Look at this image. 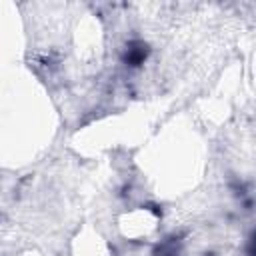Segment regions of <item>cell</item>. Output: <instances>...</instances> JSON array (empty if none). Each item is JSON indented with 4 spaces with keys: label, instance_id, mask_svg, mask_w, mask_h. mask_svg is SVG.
I'll use <instances>...</instances> for the list:
<instances>
[{
    "label": "cell",
    "instance_id": "1",
    "mask_svg": "<svg viewBox=\"0 0 256 256\" xmlns=\"http://www.w3.org/2000/svg\"><path fill=\"white\" fill-rule=\"evenodd\" d=\"M150 56V46L144 40H130L122 50V62L128 68H140Z\"/></svg>",
    "mask_w": 256,
    "mask_h": 256
},
{
    "label": "cell",
    "instance_id": "2",
    "mask_svg": "<svg viewBox=\"0 0 256 256\" xmlns=\"http://www.w3.org/2000/svg\"><path fill=\"white\" fill-rule=\"evenodd\" d=\"M152 256H180V242L176 238H166L154 248Z\"/></svg>",
    "mask_w": 256,
    "mask_h": 256
}]
</instances>
